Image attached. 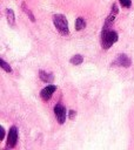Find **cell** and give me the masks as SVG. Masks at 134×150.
Returning a JSON list of instances; mask_svg holds the SVG:
<instances>
[{
  "mask_svg": "<svg viewBox=\"0 0 134 150\" xmlns=\"http://www.w3.org/2000/svg\"><path fill=\"white\" fill-rule=\"evenodd\" d=\"M119 2H120V5H121L122 7H125V8H129V7L132 6V1H130V0H119Z\"/></svg>",
  "mask_w": 134,
  "mask_h": 150,
  "instance_id": "4fadbf2b",
  "label": "cell"
},
{
  "mask_svg": "<svg viewBox=\"0 0 134 150\" xmlns=\"http://www.w3.org/2000/svg\"><path fill=\"white\" fill-rule=\"evenodd\" d=\"M21 8H22V11L28 15V18H29V20L32 21V22H34L35 21V18H34V15H33V13L31 12V9L28 8V6L26 5V2H22L21 4Z\"/></svg>",
  "mask_w": 134,
  "mask_h": 150,
  "instance_id": "30bf717a",
  "label": "cell"
},
{
  "mask_svg": "<svg viewBox=\"0 0 134 150\" xmlns=\"http://www.w3.org/2000/svg\"><path fill=\"white\" fill-rule=\"evenodd\" d=\"M119 39V35L116 32L110 30V29H102L101 34H100V42L101 46L103 47V49H108L110 48Z\"/></svg>",
  "mask_w": 134,
  "mask_h": 150,
  "instance_id": "6da1fadb",
  "label": "cell"
},
{
  "mask_svg": "<svg viewBox=\"0 0 134 150\" xmlns=\"http://www.w3.org/2000/svg\"><path fill=\"white\" fill-rule=\"evenodd\" d=\"M55 90H56V86L49 84V86L45 87V88L40 91V96H41V98H42L43 101H48V100L53 96V94H54Z\"/></svg>",
  "mask_w": 134,
  "mask_h": 150,
  "instance_id": "8992f818",
  "label": "cell"
},
{
  "mask_svg": "<svg viewBox=\"0 0 134 150\" xmlns=\"http://www.w3.org/2000/svg\"><path fill=\"white\" fill-rule=\"evenodd\" d=\"M5 137V129L4 127H0V141H2Z\"/></svg>",
  "mask_w": 134,
  "mask_h": 150,
  "instance_id": "5bb4252c",
  "label": "cell"
},
{
  "mask_svg": "<svg viewBox=\"0 0 134 150\" xmlns=\"http://www.w3.org/2000/svg\"><path fill=\"white\" fill-rule=\"evenodd\" d=\"M75 115H76V111H74V110H71V111L68 112V117H69L71 120H73V118L75 117Z\"/></svg>",
  "mask_w": 134,
  "mask_h": 150,
  "instance_id": "9a60e30c",
  "label": "cell"
},
{
  "mask_svg": "<svg viewBox=\"0 0 134 150\" xmlns=\"http://www.w3.org/2000/svg\"><path fill=\"white\" fill-rule=\"evenodd\" d=\"M53 23L56 28V30L61 35H68L69 29H68V21L65 15L62 14H54L53 15Z\"/></svg>",
  "mask_w": 134,
  "mask_h": 150,
  "instance_id": "7a4b0ae2",
  "label": "cell"
},
{
  "mask_svg": "<svg viewBox=\"0 0 134 150\" xmlns=\"http://www.w3.org/2000/svg\"><path fill=\"white\" fill-rule=\"evenodd\" d=\"M54 114H55V117H56L58 122H59L60 124H63V123H65V120H66V115H67L66 108H65L62 104L58 103V104L54 107Z\"/></svg>",
  "mask_w": 134,
  "mask_h": 150,
  "instance_id": "277c9868",
  "label": "cell"
},
{
  "mask_svg": "<svg viewBox=\"0 0 134 150\" xmlns=\"http://www.w3.org/2000/svg\"><path fill=\"white\" fill-rule=\"evenodd\" d=\"M39 77L41 79V81H43L46 83H52L54 81V76L51 73H47L45 70H40L39 71Z\"/></svg>",
  "mask_w": 134,
  "mask_h": 150,
  "instance_id": "52a82bcc",
  "label": "cell"
},
{
  "mask_svg": "<svg viewBox=\"0 0 134 150\" xmlns=\"http://www.w3.org/2000/svg\"><path fill=\"white\" fill-rule=\"evenodd\" d=\"M113 66H121V67H125V68H127V67H129L130 64H132V61H130V59L126 55V54H119L118 56H116V59L113 61V63H112Z\"/></svg>",
  "mask_w": 134,
  "mask_h": 150,
  "instance_id": "5b68a950",
  "label": "cell"
},
{
  "mask_svg": "<svg viewBox=\"0 0 134 150\" xmlns=\"http://www.w3.org/2000/svg\"><path fill=\"white\" fill-rule=\"evenodd\" d=\"M0 63H1V68L5 70V71H7V73H11L12 71V68H11V66L4 60V59H1L0 60Z\"/></svg>",
  "mask_w": 134,
  "mask_h": 150,
  "instance_id": "7c38bea8",
  "label": "cell"
},
{
  "mask_svg": "<svg viewBox=\"0 0 134 150\" xmlns=\"http://www.w3.org/2000/svg\"><path fill=\"white\" fill-rule=\"evenodd\" d=\"M6 18H7V22H8L11 26H13L14 22H15V18H14V12H13V9H11V8H7V9H6Z\"/></svg>",
  "mask_w": 134,
  "mask_h": 150,
  "instance_id": "ba28073f",
  "label": "cell"
},
{
  "mask_svg": "<svg viewBox=\"0 0 134 150\" xmlns=\"http://www.w3.org/2000/svg\"><path fill=\"white\" fill-rule=\"evenodd\" d=\"M85 27H86V21H85V19L81 18V16L76 18V20H75V29H76V30H81V29H83Z\"/></svg>",
  "mask_w": 134,
  "mask_h": 150,
  "instance_id": "9c48e42d",
  "label": "cell"
},
{
  "mask_svg": "<svg viewBox=\"0 0 134 150\" xmlns=\"http://www.w3.org/2000/svg\"><path fill=\"white\" fill-rule=\"evenodd\" d=\"M16 142H18V129L16 127L12 125L9 128V131H8V135H7V144H6V148L7 149H12L16 145Z\"/></svg>",
  "mask_w": 134,
  "mask_h": 150,
  "instance_id": "3957f363",
  "label": "cell"
},
{
  "mask_svg": "<svg viewBox=\"0 0 134 150\" xmlns=\"http://www.w3.org/2000/svg\"><path fill=\"white\" fill-rule=\"evenodd\" d=\"M82 61H83V56L80 55V54L74 55V56L71 57V60H69V62H71L72 64H74V66H79L80 63H82Z\"/></svg>",
  "mask_w": 134,
  "mask_h": 150,
  "instance_id": "8fae6325",
  "label": "cell"
}]
</instances>
